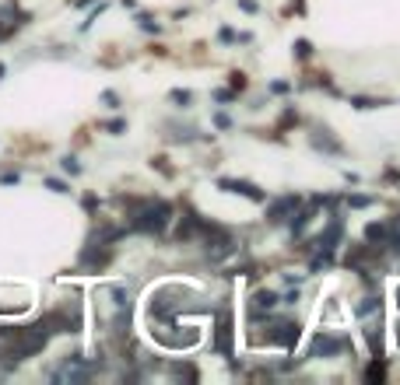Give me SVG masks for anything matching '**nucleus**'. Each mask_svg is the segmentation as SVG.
<instances>
[{"instance_id":"obj_4","label":"nucleus","mask_w":400,"mask_h":385,"mask_svg":"<svg viewBox=\"0 0 400 385\" xmlns=\"http://www.w3.org/2000/svg\"><path fill=\"white\" fill-rule=\"evenodd\" d=\"M295 207H299V200H295V196H281V200L267 210V221H274V224H278V221H285L288 214H295Z\"/></svg>"},{"instance_id":"obj_6","label":"nucleus","mask_w":400,"mask_h":385,"mask_svg":"<svg viewBox=\"0 0 400 385\" xmlns=\"http://www.w3.org/2000/svg\"><path fill=\"white\" fill-rule=\"evenodd\" d=\"M222 189H229V193H243V196H250V200H264V193H260L257 186H250V182H236V179H222Z\"/></svg>"},{"instance_id":"obj_1","label":"nucleus","mask_w":400,"mask_h":385,"mask_svg":"<svg viewBox=\"0 0 400 385\" xmlns=\"http://www.w3.org/2000/svg\"><path fill=\"white\" fill-rule=\"evenodd\" d=\"M169 217H172V207L165 200H141L130 210V224L137 231H148V235H162L165 224H169Z\"/></svg>"},{"instance_id":"obj_3","label":"nucleus","mask_w":400,"mask_h":385,"mask_svg":"<svg viewBox=\"0 0 400 385\" xmlns=\"http://www.w3.org/2000/svg\"><path fill=\"white\" fill-rule=\"evenodd\" d=\"M348 347V340L344 336H330V333H320L316 340H313V357H334V354H341Z\"/></svg>"},{"instance_id":"obj_5","label":"nucleus","mask_w":400,"mask_h":385,"mask_svg":"<svg viewBox=\"0 0 400 385\" xmlns=\"http://www.w3.org/2000/svg\"><path fill=\"white\" fill-rule=\"evenodd\" d=\"M229 336H232V312H218V350L222 354H232Z\"/></svg>"},{"instance_id":"obj_8","label":"nucleus","mask_w":400,"mask_h":385,"mask_svg":"<svg viewBox=\"0 0 400 385\" xmlns=\"http://www.w3.org/2000/svg\"><path fill=\"white\" fill-rule=\"evenodd\" d=\"M397 298H400V287H397Z\"/></svg>"},{"instance_id":"obj_7","label":"nucleus","mask_w":400,"mask_h":385,"mask_svg":"<svg viewBox=\"0 0 400 385\" xmlns=\"http://www.w3.org/2000/svg\"><path fill=\"white\" fill-rule=\"evenodd\" d=\"M274 305H278V294H274V291H257V294H253L250 312H253V315H260V312H271Z\"/></svg>"},{"instance_id":"obj_2","label":"nucleus","mask_w":400,"mask_h":385,"mask_svg":"<svg viewBox=\"0 0 400 385\" xmlns=\"http://www.w3.org/2000/svg\"><path fill=\"white\" fill-rule=\"evenodd\" d=\"M250 340L257 343V347H285V350H292L295 343H299V322H288V319H274V322H267V333H250Z\"/></svg>"}]
</instances>
